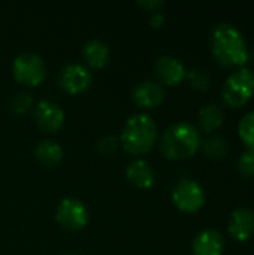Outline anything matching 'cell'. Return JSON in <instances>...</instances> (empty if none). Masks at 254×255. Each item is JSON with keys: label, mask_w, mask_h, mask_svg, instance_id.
Segmentation results:
<instances>
[{"label": "cell", "mask_w": 254, "mask_h": 255, "mask_svg": "<svg viewBox=\"0 0 254 255\" xmlns=\"http://www.w3.org/2000/svg\"><path fill=\"white\" fill-rule=\"evenodd\" d=\"M211 51L223 66H243L249 58L246 39L231 22H220L213 28Z\"/></svg>", "instance_id": "cell-1"}, {"label": "cell", "mask_w": 254, "mask_h": 255, "mask_svg": "<svg viewBox=\"0 0 254 255\" xmlns=\"http://www.w3.org/2000/svg\"><path fill=\"white\" fill-rule=\"evenodd\" d=\"M201 146L199 130L186 121L175 123L163 133L160 139L162 152L172 160H181L193 155Z\"/></svg>", "instance_id": "cell-2"}, {"label": "cell", "mask_w": 254, "mask_h": 255, "mask_svg": "<svg viewBox=\"0 0 254 255\" xmlns=\"http://www.w3.org/2000/svg\"><path fill=\"white\" fill-rule=\"evenodd\" d=\"M157 136V126L154 120L145 114L139 112L132 115L127 123L124 124L123 133H121V142L126 151L130 154H145L148 152Z\"/></svg>", "instance_id": "cell-3"}, {"label": "cell", "mask_w": 254, "mask_h": 255, "mask_svg": "<svg viewBox=\"0 0 254 255\" xmlns=\"http://www.w3.org/2000/svg\"><path fill=\"white\" fill-rule=\"evenodd\" d=\"M253 94L254 73L249 67H241L232 72L222 87V97L225 103L232 108L244 106Z\"/></svg>", "instance_id": "cell-4"}, {"label": "cell", "mask_w": 254, "mask_h": 255, "mask_svg": "<svg viewBox=\"0 0 254 255\" xmlns=\"http://www.w3.org/2000/svg\"><path fill=\"white\" fill-rule=\"evenodd\" d=\"M13 76L16 81L28 85L40 84L46 76L45 60L36 52H22L13 60Z\"/></svg>", "instance_id": "cell-5"}, {"label": "cell", "mask_w": 254, "mask_h": 255, "mask_svg": "<svg viewBox=\"0 0 254 255\" xmlns=\"http://www.w3.org/2000/svg\"><path fill=\"white\" fill-rule=\"evenodd\" d=\"M172 200L184 212H196L205 203L204 188L193 179H181L172 188Z\"/></svg>", "instance_id": "cell-6"}, {"label": "cell", "mask_w": 254, "mask_h": 255, "mask_svg": "<svg viewBox=\"0 0 254 255\" xmlns=\"http://www.w3.org/2000/svg\"><path fill=\"white\" fill-rule=\"evenodd\" d=\"M57 221L70 230L82 229L88 221V211L85 205L75 199V197H66L60 202L55 214Z\"/></svg>", "instance_id": "cell-7"}, {"label": "cell", "mask_w": 254, "mask_h": 255, "mask_svg": "<svg viewBox=\"0 0 254 255\" xmlns=\"http://www.w3.org/2000/svg\"><path fill=\"white\" fill-rule=\"evenodd\" d=\"M91 79H93V76H91L90 70L79 63L66 64L61 69L60 76H58L60 85L67 93H72V94H76V93L87 90L91 84Z\"/></svg>", "instance_id": "cell-8"}, {"label": "cell", "mask_w": 254, "mask_h": 255, "mask_svg": "<svg viewBox=\"0 0 254 255\" xmlns=\"http://www.w3.org/2000/svg\"><path fill=\"white\" fill-rule=\"evenodd\" d=\"M36 123L42 130L54 131L61 127L64 121V112L60 105H57L52 100H40L34 111Z\"/></svg>", "instance_id": "cell-9"}, {"label": "cell", "mask_w": 254, "mask_h": 255, "mask_svg": "<svg viewBox=\"0 0 254 255\" xmlns=\"http://www.w3.org/2000/svg\"><path fill=\"white\" fill-rule=\"evenodd\" d=\"M228 230L232 238L240 242L247 241L254 232V211L249 206L237 208L229 220Z\"/></svg>", "instance_id": "cell-10"}, {"label": "cell", "mask_w": 254, "mask_h": 255, "mask_svg": "<svg viewBox=\"0 0 254 255\" xmlns=\"http://www.w3.org/2000/svg\"><path fill=\"white\" fill-rule=\"evenodd\" d=\"M132 97L141 108H154L165 99V88L156 81H142L132 90Z\"/></svg>", "instance_id": "cell-11"}, {"label": "cell", "mask_w": 254, "mask_h": 255, "mask_svg": "<svg viewBox=\"0 0 254 255\" xmlns=\"http://www.w3.org/2000/svg\"><path fill=\"white\" fill-rule=\"evenodd\" d=\"M156 73L160 78V81H163L168 85H175L178 82H181L186 78V67L181 63L180 58L174 57V55H162L157 58L156 61Z\"/></svg>", "instance_id": "cell-12"}, {"label": "cell", "mask_w": 254, "mask_h": 255, "mask_svg": "<svg viewBox=\"0 0 254 255\" xmlns=\"http://www.w3.org/2000/svg\"><path fill=\"white\" fill-rule=\"evenodd\" d=\"M225 250V239L216 229H207L196 235L193 241L195 255H222Z\"/></svg>", "instance_id": "cell-13"}, {"label": "cell", "mask_w": 254, "mask_h": 255, "mask_svg": "<svg viewBox=\"0 0 254 255\" xmlns=\"http://www.w3.org/2000/svg\"><path fill=\"white\" fill-rule=\"evenodd\" d=\"M126 176L127 179L139 187V188H148L154 184V179H156V175H154V170L151 167V164L142 158H138V160H133L127 169H126Z\"/></svg>", "instance_id": "cell-14"}, {"label": "cell", "mask_w": 254, "mask_h": 255, "mask_svg": "<svg viewBox=\"0 0 254 255\" xmlns=\"http://www.w3.org/2000/svg\"><path fill=\"white\" fill-rule=\"evenodd\" d=\"M223 118H225L223 109L217 103L204 105L198 115L199 127L205 133H211V131L217 130L223 124Z\"/></svg>", "instance_id": "cell-15"}, {"label": "cell", "mask_w": 254, "mask_h": 255, "mask_svg": "<svg viewBox=\"0 0 254 255\" xmlns=\"http://www.w3.org/2000/svg\"><path fill=\"white\" fill-rule=\"evenodd\" d=\"M82 55L88 64L94 67H102L108 61L109 48L100 39H90L82 48Z\"/></svg>", "instance_id": "cell-16"}, {"label": "cell", "mask_w": 254, "mask_h": 255, "mask_svg": "<svg viewBox=\"0 0 254 255\" xmlns=\"http://www.w3.org/2000/svg\"><path fill=\"white\" fill-rule=\"evenodd\" d=\"M36 157L42 163L52 166V164H57L61 160L63 149H61V146L57 142L45 139L40 143H37V146H36Z\"/></svg>", "instance_id": "cell-17"}, {"label": "cell", "mask_w": 254, "mask_h": 255, "mask_svg": "<svg viewBox=\"0 0 254 255\" xmlns=\"http://www.w3.org/2000/svg\"><path fill=\"white\" fill-rule=\"evenodd\" d=\"M238 133L243 142L247 145L249 151H254V111L241 118L238 124Z\"/></svg>", "instance_id": "cell-18"}, {"label": "cell", "mask_w": 254, "mask_h": 255, "mask_svg": "<svg viewBox=\"0 0 254 255\" xmlns=\"http://www.w3.org/2000/svg\"><path fill=\"white\" fill-rule=\"evenodd\" d=\"M204 151L213 160L223 158L228 154V142L222 136H211L204 142Z\"/></svg>", "instance_id": "cell-19"}, {"label": "cell", "mask_w": 254, "mask_h": 255, "mask_svg": "<svg viewBox=\"0 0 254 255\" xmlns=\"http://www.w3.org/2000/svg\"><path fill=\"white\" fill-rule=\"evenodd\" d=\"M186 76L190 81V84L198 90H207L210 87V76L202 69H192L190 72L186 73Z\"/></svg>", "instance_id": "cell-20"}, {"label": "cell", "mask_w": 254, "mask_h": 255, "mask_svg": "<svg viewBox=\"0 0 254 255\" xmlns=\"http://www.w3.org/2000/svg\"><path fill=\"white\" fill-rule=\"evenodd\" d=\"M238 170L244 178H254V151H246L240 157Z\"/></svg>", "instance_id": "cell-21"}, {"label": "cell", "mask_w": 254, "mask_h": 255, "mask_svg": "<svg viewBox=\"0 0 254 255\" xmlns=\"http://www.w3.org/2000/svg\"><path fill=\"white\" fill-rule=\"evenodd\" d=\"M31 103H33L31 94L22 91V93H18V94L10 100V109H12L15 114H22V112H25V111L31 106Z\"/></svg>", "instance_id": "cell-22"}, {"label": "cell", "mask_w": 254, "mask_h": 255, "mask_svg": "<svg viewBox=\"0 0 254 255\" xmlns=\"http://www.w3.org/2000/svg\"><path fill=\"white\" fill-rule=\"evenodd\" d=\"M118 146H120V140H118L115 136H105V137H102V139L97 142L99 151L103 152V154H106V155L115 154L117 149H118Z\"/></svg>", "instance_id": "cell-23"}, {"label": "cell", "mask_w": 254, "mask_h": 255, "mask_svg": "<svg viewBox=\"0 0 254 255\" xmlns=\"http://www.w3.org/2000/svg\"><path fill=\"white\" fill-rule=\"evenodd\" d=\"M142 7L150 9V10H156L157 7H160L163 4V0H139L138 1Z\"/></svg>", "instance_id": "cell-24"}, {"label": "cell", "mask_w": 254, "mask_h": 255, "mask_svg": "<svg viewBox=\"0 0 254 255\" xmlns=\"http://www.w3.org/2000/svg\"><path fill=\"white\" fill-rule=\"evenodd\" d=\"M165 15L162 13V12H153V15H151V19H150V22H151V25H154V27H160V25H163L165 24Z\"/></svg>", "instance_id": "cell-25"}, {"label": "cell", "mask_w": 254, "mask_h": 255, "mask_svg": "<svg viewBox=\"0 0 254 255\" xmlns=\"http://www.w3.org/2000/svg\"><path fill=\"white\" fill-rule=\"evenodd\" d=\"M66 255H75V254H66Z\"/></svg>", "instance_id": "cell-26"}]
</instances>
